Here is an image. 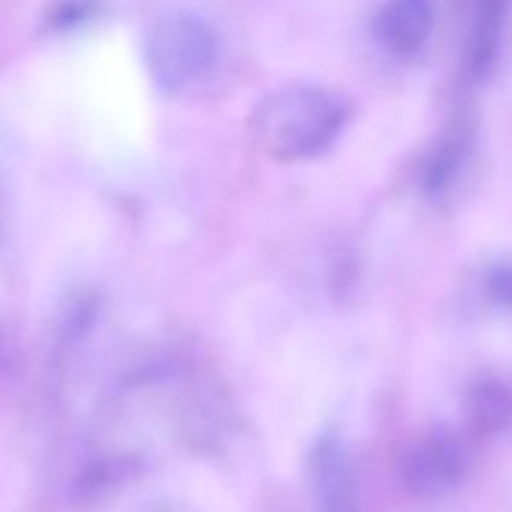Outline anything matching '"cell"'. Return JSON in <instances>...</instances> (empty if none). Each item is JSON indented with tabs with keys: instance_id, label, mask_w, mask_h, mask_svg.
<instances>
[{
	"instance_id": "obj_4",
	"label": "cell",
	"mask_w": 512,
	"mask_h": 512,
	"mask_svg": "<svg viewBox=\"0 0 512 512\" xmlns=\"http://www.w3.org/2000/svg\"><path fill=\"white\" fill-rule=\"evenodd\" d=\"M311 491L317 512H362L359 485L347 446L338 437H323L311 455Z\"/></svg>"
},
{
	"instance_id": "obj_6",
	"label": "cell",
	"mask_w": 512,
	"mask_h": 512,
	"mask_svg": "<svg viewBox=\"0 0 512 512\" xmlns=\"http://www.w3.org/2000/svg\"><path fill=\"white\" fill-rule=\"evenodd\" d=\"M503 28V0H476L467 43H464V73L470 79H482L497 55Z\"/></svg>"
},
{
	"instance_id": "obj_9",
	"label": "cell",
	"mask_w": 512,
	"mask_h": 512,
	"mask_svg": "<svg viewBox=\"0 0 512 512\" xmlns=\"http://www.w3.org/2000/svg\"><path fill=\"white\" fill-rule=\"evenodd\" d=\"M97 13V0H55L49 7V25L52 31H70L85 25Z\"/></svg>"
},
{
	"instance_id": "obj_3",
	"label": "cell",
	"mask_w": 512,
	"mask_h": 512,
	"mask_svg": "<svg viewBox=\"0 0 512 512\" xmlns=\"http://www.w3.org/2000/svg\"><path fill=\"white\" fill-rule=\"evenodd\" d=\"M470 467L467 446L446 431H431L419 437L404 455V485L419 497H437L452 491Z\"/></svg>"
},
{
	"instance_id": "obj_5",
	"label": "cell",
	"mask_w": 512,
	"mask_h": 512,
	"mask_svg": "<svg viewBox=\"0 0 512 512\" xmlns=\"http://www.w3.org/2000/svg\"><path fill=\"white\" fill-rule=\"evenodd\" d=\"M434 28V7L431 0H389L377 16V37L380 43L401 58L416 55Z\"/></svg>"
},
{
	"instance_id": "obj_10",
	"label": "cell",
	"mask_w": 512,
	"mask_h": 512,
	"mask_svg": "<svg viewBox=\"0 0 512 512\" xmlns=\"http://www.w3.org/2000/svg\"><path fill=\"white\" fill-rule=\"evenodd\" d=\"M488 293H491L494 302L512 308V260L497 263V266L491 269V275H488Z\"/></svg>"
},
{
	"instance_id": "obj_2",
	"label": "cell",
	"mask_w": 512,
	"mask_h": 512,
	"mask_svg": "<svg viewBox=\"0 0 512 512\" xmlns=\"http://www.w3.org/2000/svg\"><path fill=\"white\" fill-rule=\"evenodd\" d=\"M217 52L214 31L190 13L160 16L145 37V64L166 91H184L205 79L217 64Z\"/></svg>"
},
{
	"instance_id": "obj_7",
	"label": "cell",
	"mask_w": 512,
	"mask_h": 512,
	"mask_svg": "<svg viewBox=\"0 0 512 512\" xmlns=\"http://www.w3.org/2000/svg\"><path fill=\"white\" fill-rule=\"evenodd\" d=\"M464 413L479 434H500L512 425V389L497 380H482L470 386Z\"/></svg>"
},
{
	"instance_id": "obj_1",
	"label": "cell",
	"mask_w": 512,
	"mask_h": 512,
	"mask_svg": "<svg viewBox=\"0 0 512 512\" xmlns=\"http://www.w3.org/2000/svg\"><path fill=\"white\" fill-rule=\"evenodd\" d=\"M347 124V103L326 88L287 85L269 94L250 118L253 142L275 163L314 160Z\"/></svg>"
},
{
	"instance_id": "obj_8",
	"label": "cell",
	"mask_w": 512,
	"mask_h": 512,
	"mask_svg": "<svg viewBox=\"0 0 512 512\" xmlns=\"http://www.w3.org/2000/svg\"><path fill=\"white\" fill-rule=\"evenodd\" d=\"M461 151H464V142H461L458 136H449V139L431 154V160H428V166H425V187H428V190H443V187L452 181V175H455V169H458V163H461Z\"/></svg>"
}]
</instances>
